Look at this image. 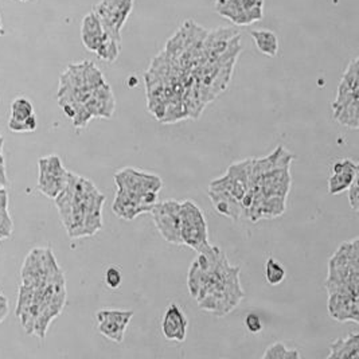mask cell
<instances>
[{
	"instance_id": "cell-4",
	"label": "cell",
	"mask_w": 359,
	"mask_h": 359,
	"mask_svg": "<svg viewBox=\"0 0 359 359\" xmlns=\"http://www.w3.org/2000/svg\"><path fill=\"white\" fill-rule=\"evenodd\" d=\"M132 8L133 0H101L95 6L93 13L100 19L107 35L121 43V29L131 15Z\"/></svg>"
},
{
	"instance_id": "cell-31",
	"label": "cell",
	"mask_w": 359,
	"mask_h": 359,
	"mask_svg": "<svg viewBox=\"0 0 359 359\" xmlns=\"http://www.w3.org/2000/svg\"><path fill=\"white\" fill-rule=\"evenodd\" d=\"M7 313H8V302L3 294H0V323L6 319Z\"/></svg>"
},
{
	"instance_id": "cell-15",
	"label": "cell",
	"mask_w": 359,
	"mask_h": 359,
	"mask_svg": "<svg viewBox=\"0 0 359 359\" xmlns=\"http://www.w3.org/2000/svg\"><path fill=\"white\" fill-rule=\"evenodd\" d=\"M353 100H359V61L353 60L347 66L338 86L337 98L332 104H344Z\"/></svg>"
},
{
	"instance_id": "cell-20",
	"label": "cell",
	"mask_w": 359,
	"mask_h": 359,
	"mask_svg": "<svg viewBox=\"0 0 359 359\" xmlns=\"http://www.w3.org/2000/svg\"><path fill=\"white\" fill-rule=\"evenodd\" d=\"M252 38L256 43L257 50L266 57H276L278 53V38L276 34L271 30H253Z\"/></svg>"
},
{
	"instance_id": "cell-3",
	"label": "cell",
	"mask_w": 359,
	"mask_h": 359,
	"mask_svg": "<svg viewBox=\"0 0 359 359\" xmlns=\"http://www.w3.org/2000/svg\"><path fill=\"white\" fill-rule=\"evenodd\" d=\"M180 238L182 244L198 253H206L212 249L205 215L193 201L180 202Z\"/></svg>"
},
{
	"instance_id": "cell-2",
	"label": "cell",
	"mask_w": 359,
	"mask_h": 359,
	"mask_svg": "<svg viewBox=\"0 0 359 359\" xmlns=\"http://www.w3.org/2000/svg\"><path fill=\"white\" fill-rule=\"evenodd\" d=\"M102 83L105 80L93 62L73 64L61 76L58 104H85L92 92Z\"/></svg>"
},
{
	"instance_id": "cell-11",
	"label": "cell",
	"mask_w": 359,
	"mask_h": 359,
	"mask_svg": "<svg viewBox=\"0 0 359 359\" xmlns=\"http://www.w3.org/2000/svg\"><path fill=\"white\" fill-rule=\"evenodd\" d=\"M328 313L338 322L359 323L358 296L328 294Z\"/></svg>"
},
{
	"instance_id": "cell-17",
	"label": "cell",
	"mask_w": 359,
	"mask_h": 359,
	"mask_svg": "<svg viewBox=\"0 0 359 359\" xmlns=\"http://www.w3.org/2000/svg\"><path fill=\"white\" fill-rule=\"evenodd\" d=\"M328 266L332 268H359L358 238L347 241L341 245L331 257Z\"/></svg>"
},
{
	"instance_id": "cell-18",
	"label": "cell",
	"mask_w": 359,
	"mask_h": 359,
	"mask_svg": "<svg viewBox=\"0 0 359 359\" xmlns=\"http://www.w3.org/2000/svg\"><path fill=\"white\" fill-rule=\"evenodd\" d=\"M328 359L359 358V334H351L344 339H338L330 346Z\"/></svg>"
},
{
	"instance_id": "cell-14",
	"label": "cell",
	"mask_w": 359,
	"mask_h": 359,
	"mask_svg": "<svg viewBox=\"0 0 359 359\" xmlns=\"http://www.w3.org/2000/svg\"><path fill=\"white\" fill-rule=\"evenodd\" d=\"M81 39L83 46L93 53H96L109 39L100 19L93 11L82 19Z\"/></svg>"
},
{
	"instance_id": "cell-9",
	"label": "cell",
	"mask_w": 359,
	"mask_h": 359,
	"mask_svg": "<svg viewBox=\"0 0 359 359\" xmlns=\"http://www.w3.org/2000/svg\"><path fill=\"white\" fill-rule=\"evenodd\" d=\"M132 316L133 311H98L96 313L98 332L114 342L121 343L124 341V334Z\"/></svg>"
},
{
	"instance_id": "cell-10",
	"label": "cell",
	"mask_w": 359,
	"mask_h": 359,
	"mask_svg": "<svg viewBox=\"0 0 359 359\" xmlns=\"http://www.w3.org/2000/svg\"><path fill=\"white\" fill-rule=\"evenodd\" d=\"M143 194H136L124 189H117L112 210L116 215L127 221H131L143 212H151L154 206L146 205Z\"/></svg>"
},
{
	"instance_id": "cell-19",
	"label": "cell",
	"mask_w": 359,
	"mask_h": 359,
	"mask_svg": "<svg viewBox=\"0 0 359 359\" xmlns=\"http://www.w3.org/2000/svg\"><path fill=\"white\" fill-rule=\"evenodd\" d=\"M359 100H353L344 104L334 105V118L342 124L344 127H348L351 130H358L359 128Z\"/></svg>"
},
{
	"instance_id": "cell-27",
	"label": "cell",
	"mask_w": 359,
	"mask_h": 359,
	"mask_svg": "<svg viewBox=\"0 0 359 359\" xmlns=\"http://www.w3.org/2000/svg\"><path fill=\"white\" fill-rule=\"evenodd\" d=\"M36 117L35 114L30 116L29 118L23 121H10L8 128L13 132H34L36 130Z\"/></svg>"
},
{
	"instance_id": "cell-32",
	"label": "cell",
	"mask_w": 359,
	"mask_h": 359,
	"mask_svg": "<svg viewBox=\"0 0 359 359\" xmlns=\"http://www.w3.org/2000/svg\"><path fill=\"white\" fill-rule=\"evenodd\" d=\"M4 34V30H3V27H1V22H0V35H3Z\"/></svg>"
},
{
	"instance_id": "cell-21",
	"label": "cell",
	"mask_w": 359,
	"mask_h": 359,
	"mask_svg": "<svg viewBox=\"0 0 359 359\" xmlns=\"http://www.w3.org/2000/svg\"><path fill=\"white\" fill-rule=\"evenodd\" d=\"M210 189H217V190H222V191H226L229 194L237 198L238 201L243 199V196L246 193L248 187H246L244 183H241L240 180L233 178L231 175H229L228 172L218 178V180H212L210 183Z\"/></svg>"
},
{
	"instance_id": "cell-23",
	"label": "cell",
	"mask_w": 359,
	"mask_h": 359,
	"mask_svg": "<svg viewBox=\"0 0 359 359\" xmlns=\"http://www.w3.org/2000/svg\"><path fill=\"white\" fill-rule=\"evenodd\" d=\"M264 359H300L302 354L296 348H288L284 343L271 344L262 355Z\"/></svg>"
},
{
	"instance_id": "cell-24",
	"label": "cell",
	"mask_w": 359,
	"mask_h": 359,
	"mask_svg": "<svg viewBox=\"0 0 359 359\" xmlns=\"http://www.w3.org/2000/svg\"><path fill=\"white\" fill-rule=\"evenodd\" d=\"M34 114L33 104L25 97H18L11 104L10 121H23Z\"/></svg>"
},
{
	"instance_id": "cell-8",
	"label": "cell",
	"mask_w": 359,
	"mask_h": 359,
	"mask_svg": "<svg viewBox=\"0 0 359 359\" xmlns=\"http://www.w3.org/2000/svg\"><path fill=\"white\" fill-rule=\"evenodd\" d=\"M114 182L117 189H124L136 194H143L147 191H156L159 193L163 182L154 174H148L144 171L127 167L114 174Z\"/></svg>"
},
{
	"instance_id": "cell-26",
	"label": "cell",
	"mask_w": 359,
	"mask_h": 359,
	"mask_svg": "<svg viewBox=\"0 0 359 359\" xmlns=\"http://www.w3.org/2000/svg\"><path fill=\"white\" fill-rule=\"evenodd\" d=\"M123 283V273L118 266H109L105 272V284L111 290H117Z\"/></svg>"
},
{
	"instance_id": "cell-25",
	"label": "cell",
	"mask_w": 359,
	"mask_h": 359,
	"mask_svg": "<svg viewBox=\"0 0 359 359\" xmlns=\"http://www.w3.org/2000/svg\"><path fill=\"white\" fill-rule=\"evenodd\" d=\"M265 278L271 285H280L287 278L285 268L278 260L271 257L265 265Z\"/></svg>"
},
{
	"instance_id": "cell-5",
	"label": "cell",
	"mask_w": 359,
	"mask_h": 359,
	"mask_svg": "<svg viewBox=\"0 0 359 359\" xmlns=\"http://www.w3.org/2000/svg\"><path fill=\"white\" fill-rule=\"evenodd\" d=\"M39 177L38 189L43 196L54 199L58 196L67 183L69 171L57 155H50L39 159Z\"/></svg>"
},
{
	"instance_id": "cell-12",
	"label": "cell",
	"mask_w": 359,
	"mask_h": 359,
	"mask_svg": "<svg viewBox=\"0 0 359 359\" xmlns=\"http://www.w3.org/2000/svg\"><path fill=\"white\" fill-rule=\"evenodd\" d=\"M358 178V164L351 159H343L332 164L331 177L328 178V193L331 196L346 191L350 184Z\"/></svg>"
},
{
	"instance_id": "cell-1",
	"label": "cell",
	"mask_w": 359,
	"mask_h": 359,
	"mask_svg": "<svg viewBox=\"0 0 359 359\" xmlns=\"http://www.w3.org/2000/svg\"><path fill=\"white\" fill-rule=\"evenodd\" d=\"M54 201L70 238L89 237L102 228L105 196L93 182L69 172L65 189Z\"/></svg>"
},
{
	"instance_id": "cell-30",
	"label": "cell",
	"mask_w": 359,
	"mask_h": 359,
	"mask_svg": "<svg viewBox=\"0 0 359 359\" xmlns=\"http://www.w3.org/2000/svg\"><path fill=\"white\" fill-rule=\"evenodd\" d=\"M3 140L0 142V189H6L8 184L7 180V174H6V164H4V158H3Z\"/></svg>"
},
{
	"instance_id": "cell-6",
	"label": "cell",
	"mask_w": 359,
	"mask_h": 359,
	"mask_svg": "<svg viewBox=\"0 0 359 359\" xmlns=\"http://www.w3.org/2000/svg\"><path fill=\"white\" fill-rule=\"evenodd\" d=\"M262 7L264 0H215L218 14L240 26L260 20Z\"/></svg>"
},
{
	"instance_id": "cell-7",
	"label": "cell",
	"mask_w": 359,
	"mask_h": 359,
	"mask_svg": "<svg viewBox=\"0 0 359 359\" xmlns=\"http://www.w3.org/2000/svg\"><path fill=\"white\" fill-rule=\"evenodd\" d=\"M151 214L154 215V222L159 233L170 244L180 245V203L177 201H167L163 203H156Z\"/></svg>"
},
{
	"instance_id": "cell-13",
	"label": "cell",
	"mask_w": 359,
	"mask_h": 359,
	"mask_svg": "<svg viewBox=\"0 0 359 359\" xmlns=\"http://www.w3.org/2000/svg\"><path fill=\"white\" fill-rule=\"evenodd\" d=\"M187 327L189 322L184 312L177 303H171L164 312L162 320V332L165 339L184 342L187 335Z\"/></svg>"
},
{
	"instance_id": "cell-16",
	"label": "cell",
	"mask_w": 359,
	"mask_h": 359,
	"mask_svg": "<svg viewBox=\"0 0 359 359\" xmlns=\"http://www.w3.org/2000/svg\"><path fill=\"white\" fill-rule=\"evenodd\" d=\"M208 194L212 199V206H214L215 212L228 217L233 221H238L243 217L241 201H238L237 198H234L226 191L210 189V187L208 190Z\"/></svg>"
},
{
	"instance_id": "cell-29",
	"label": "cell",
	"mask_w": 359,
	"mask_h": 359,
	"mask_svg": "<svg viewBox=\"0 0 359 359\" xmlns=\"http://www.w3.org/2000/svg\"><path fill=\"white\" fill-rule=\"evenodd\" d=\"M245 326L248 328V331H250L252 334H257L264 328L260 316L256 315V313H249L246 316Z\"/></svg>"
},
{
	"instance_id": "cell-22",
	"label": "cell",
	"mask_w": 359,
	"mask_h": 359,
	"mask_svg": "<svg viewBox=\"0 0 359 359\" xmlns=\"http://www.w3.org/2000/svg\"><path fill=\"white\" fill-rule=\"evenodd\" d=\"M262 209V218H278L285 212V198L264 196Z\"/></svg>"
},
{
	"instance_id": "cell-28",
	"label": "cell",
	"mask_w": 359,
	"mask_h": 359,
	"mask_svg": "<svg viewBox=\"0 0 359 359\" xmlns=\"http://www.w3.org/2000/svg\"><path fill=\"white\" fill-rule=\"evenodd\" d=\"M348 190V202H350V206L354 212H358L359 210V182L358 178H355L354 182L350 184V187L347 189Z\"/></svg>"
}]
</instances>
